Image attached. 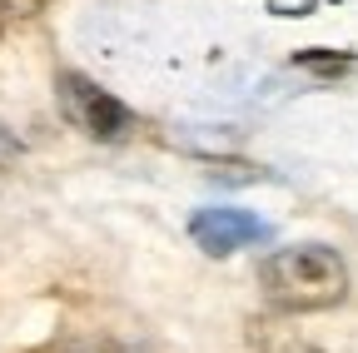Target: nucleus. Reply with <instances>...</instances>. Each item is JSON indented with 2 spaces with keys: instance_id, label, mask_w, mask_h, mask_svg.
<instances>
[{
  "instance_id": "1",
  "label": "nucleus",
  "mask_w": 358,
  "mask_h": 353,
  "mask_svg": "<svg viewBox=\"0 0 358 353\" xmlns=\"http://www.w3.org/2000/svg\"><path fill=\"white\" fill-rule=\"evenodd\" d=\"M259 284L279 308L308 314V308H334L348 294V269L329 244H294L259 264Z\"/></svg>"
},
{
  "instance_id": "2",
  "label": "nucleus",
  "mask_w": 358,
  "mask_h": 353,
  "mask_svg": "<svg viewBox=\"0 0 358 353\" xmlns=\"http://www.w3.org/2000/svg\"><path fill=\"white\" fill-rule=\"evenodd\" d=\"M60 110L75 129H85L95 140H124L134 129V115L85 75H60Z\"/></svg>"
},
{
  "instance_id": "3",
  "label": "nucleus",
  "mask_w": 358,
  "mask_h": 353,
  "mask_svg": "<svg viewBox=\"0 0 358 353\" xmlns=\"http://www.w3.org/2000/svg\"><path fill=\"white\" fill-rule=\"evenodd\" d=\"M189 234H194V244H199L204 254L224 259V254H234V249L264 239L268 229L259 224L249 209H199V214H194V224H189Z\"/></svg>"
},
{
  "instance_id": "4",
  "label": "nucleus",
  "mask_w": 358,
  "mask_h": 353,
  "mask_svg": "<svg viewBox=\"0 0 358 353\" xmlns=\"http://www.w3.org/2000/svg\"><path fill=\"white\" fill-rule=\"evenodd\" d=\"M45 353H115L110 343H90V338H60V343H50Z\"/></svg>"
},
{
  "instance_id": "5",
  "label": "nucleus",
  "mask_w": 358,
  "mask_h": 353,
  "mask_svg": "<svg viewBox=\"0 0 358 353\" xmlns=\"http://www.w3.org/2000/svg\"><path fill=\"white\" fill-rule=\"evenodd\" d=\"M268 6H274V15H308L313 0H268Z\"/></svg>"
},
{
  "instance_id": "6",
  "label": "nucleus",
  "mask_w": 358,
  "mask_h": 353,
  "mask_svg": "<svg viewBox=\"0 0 358 353\" xmlns=\"http://www.w3.org/2000/svg\"><path fill=\"white\" fill-rule=\"evenodd\" d=\"M6 10H15V15H35V10H45L50 0H0Z\"/></svg>"
}]
</instances>
